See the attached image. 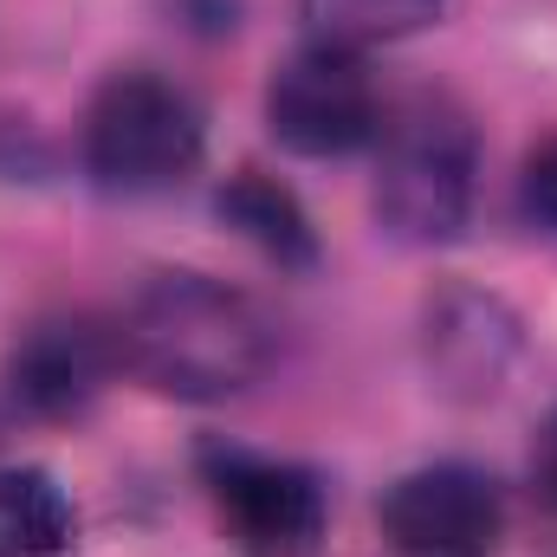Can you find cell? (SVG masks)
Segmentation results:
<instances>
[{
	"label": "cell",
	"instance_id": "8",
	"mask_svg": "<svg viewBox=\"0 0 557 557\" xmlns=\"http://www.w3.org/2000/svg\"><path fill=\"white\" fill-rule=\"evenodd\" d=\"M512 350H519V324L493 298L447 292L428 311V363L460 396H493L499 376H506V363H512Z\"/></svg>",
	"mask_w": 557,
	"mask_h": 557
},
{
	"label": "cell",
	"instance_id": "2",
	"mask_svg": "<svg viewBox=\"0 0 557 557\" xmlns=\"http://www.w3.org/2000/svg\"><path fill=\"white\" fill-rule=\"evenodd\" d=\"M480 182L473 117L447 91H409L376 131V221L409 240L441 247L467 227Z\"/></svg>",
	"mask_w": 557,
	"mask_h": 557
},
{
	"label": "cell",
	"instance_id": "11",
	"mask_svg": "<svg viewBox=\"0 0 557 557\" xmlns=\"http://www.w3.org/2000/svg\"><path fill=\"white\" fill-rule=\"evenodd\" d=\"M441 13V0H305L311 39L331 46H383V39H409Z\"/></svg>",
	"mask_w": 557,
	"mask_h": 557
},
{
	"label": "cell",
	"instance_id": "4",
	"mask_svg": "<svg viewBox=\"0 0 557 557\" xmlns=\"http://www.w3.org/2000/svg\"><path fill=\"white\" fill-rule=\"evenodd\" d=\"M201 486L214 499V519L247 557H311L324 539V480L298 460L214 441L201 447Z\"/></svg>",
	"mask_w": 557,
	"mask_h": 557
},
{
	"label": "cell",
	"instance_id": "1",
	"mask_svg": "<svg viewBox=\"0 0 557 557\" xmlns=\"http://www.w3.org/2000/svg\"><path fill=\"white\" fill-rule=\"evenodd\" d=\"M117 363L175 403H227L273 363L267 311L208 273H149L111 318Z\"/></svg>",
	"mask_w": 557,
	"mask_h": 557
},
{
	"label": "cell",
	"instance_id": "5",
	"mask_svg": "<svg viewBox=\"0 0 557 557\" xmlns=\"http://www.w3.org/2000/svg\"><path fill=\"white\" fill-rule=\"evenodd\" d=\"M383 91L363 65L357 46H331V39H305L298 52H285L267 85V124L285 149L298 156H350L370 149L383 131Z\"/></svg>",
	"mask_w": 557,
	"mask_h": 557
},
{
	"label": "cell",
	"instance_id": "10",
	"mask_svg": "<svg viewBox=\"0 0 557 557\" xmlns=\"http://www.w3.org/2000/svg\"><path fill=\"white\" fill-rule=\"evenodd\" d=\"M78 512L46 467H0V557H65Z\"/></svg>",
	"mask_w": 557,
	"mask_h": 557
},
{
	"label": "cell",
	"instance_id": "9",
	"mask_svg": "<svg viewBox=\"0 0 557 557\" xmlns=\"http://www.w3.org/2000/svg\"><path fill=\"white\" fill-rule=\"evenodd\" d=\"M214 214H221L247 247H260L273 267H285V273H311V267H318V227H311L305 201H298L285 182H273L267 169L227 175L221 195H214Z\"/></svg>",
	"mask_w": 557,
	"mask_h": 557
},
{
	"label": "cell",
	"instance_id": "3",
	"mask_svg": "<svg viewBox=\"0 0 557 557\" xmlns=\"http://www.w3.org/2000/svg\"><path fill=\"white\" fill-rule=\"evenodd\" d=\"M201 104L162 72H111L85 111V175L104 195H169L201 169Z\"/></svg>",
	"mask_w": 557,
	"mask_h": 557
},
{
	"label": "cell",
	"instance_id": "6",
	"mask_svg": "<svg viewBox=\"0 0 557 557\" xmlns=\"http://www.w3.org/2000/svg\"><path fill=\"white\" fill-rule=\"evenodd\" d=\"M376 532L389 557H493L506 539V493L467 460H434L383 493Z\"/></svg>",
	"mask_w": 557,
	"mask_h": 557
},
{
	"label": "cell",
	"instance_id": "13",
	"mask_svg": "<svg viewBox=\"0 0 557 557\" xmlns=\"http://www.w3.org/2000/svg\"><path fill=\"white\" fill-rule=\"evenodd\" d=\"M532 486H539V499L557 512V409L545 416L539 441H532Z\"/></svg>",
	"mask_w": 557,
	"mask_h": 557
},
{
	"label": "cell",
	"instance_id": "12",
	"mask_svg": "<svg viewBox=\"0 0 557 557\" xmlns=\"http://www.w3.org/2000/svg\"><path fill=\"white\" fill-rule=\"evenodd\" d=\"M519 208H525V221L539 234L557 240V131L545 143H532V156L519 169Z\"/></svg>",
	"mask_w": 557,
	"mask_h": 557
},
{
	"label": "cell",
	"instance_id": "7",
	"mask_svg": "<svg viewBox=\"0 0 557 557\" xmlns=\"http://www.w3.org/2000/svg\"><path fill=\"white\" fill-rule=\"evenodd\" d=\"M117 370L124 363H117L111 324H91V318L33 324L13 344V357H7V409L13 416H33V421L85 416Z\"/></svg>",
	"mask_w": 557,
	"mask_h": 557
}]
</instances>
